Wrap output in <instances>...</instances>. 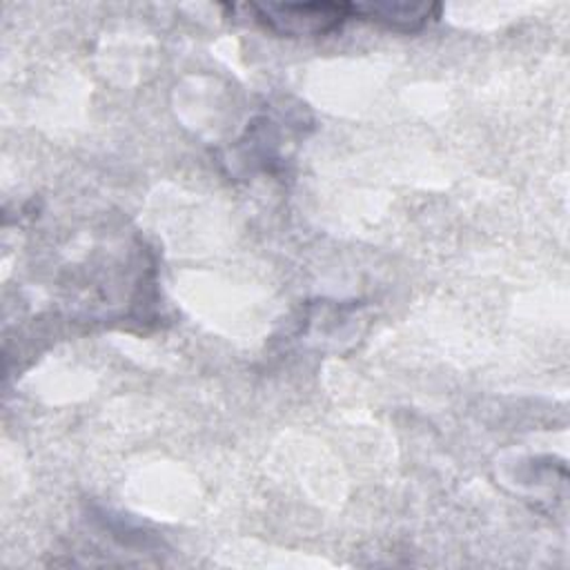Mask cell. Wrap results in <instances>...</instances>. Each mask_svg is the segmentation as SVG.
Returning a JSON list of instances; mask_svg holds the SVG:
<instances>
[{"mask_svg": "<svg viewBox=\"0 0 570 570\" xmlns=\"http://www.w3.org/2000/svg\"><path fill=\"white\" fill-rule=\"evenodd\" d=\"M256 20L283 36H321L354 16L347 2H267L252 4Z\"/></svg>", "mask_w": 570, "mask_h": 570, "instance_id": "1", "label": "cell"}, {"mask_svg": "<svg viewBox=\"0 0 570 570\" xmlns=\"http://www.w3.org/2000/svg\"><path fill=\"white\" fill-rule=\"evenodd\" d=\"M354 13H363L372 20L385 22L387 27L414 31L428 22L432 11L436 7L432 4H410V2H365V4H352Z\"/></svg>", "mask_w": 570, "mask_h": 570, "instance_id": "2", "label": "cell"}]
</instances>
